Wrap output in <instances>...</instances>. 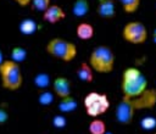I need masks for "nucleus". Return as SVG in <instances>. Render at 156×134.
Instances as JSON below:
<instances>
[{"label":"nucleus","mask_w":156,"mask_h":134,"mask_svg":"<svg viewBox=\"0 0 156 134\" xmlns=\"http://www.w3.org/2000/svg\"><path fill=\"white\" fill-rule=\"evenodd\" d=\"M147 89V79L136 67H127L121 78V91L123 97H135Z\"/></svg>","instance_id":"nucleus-2"},{"label":"nucleus","mask_w":156,"mask_h":134,"mask_svg":"<svg viewBox=\"0 0 156 134\" xmlns=\"http://www.w3.org/2000/svg\"><path fill=\"white\" fill-rule=\"evenodd\" d=\"M0 82L1 86L9 91L18 90L23 84V74L20 63L11 58L4 60L0 65Z\"/></svg>","instance_id":"nucleus-4"},{"label":"nucleus","mask_w":156,"mask_h":134,"mask_svg":"<svg viewBox=\"0 0 156 134\" xmlns=\"http://www.w3.org/2000/svg\"><path fill=\"white\" fill-rule=\"evenodd\" d=\"M96 13L105 19H110L116 15V6L115 0H99Z\"/></svg>","instance_id":"nucleus-10"},{"label":"nucleus","mask_w":156,"mask_h":134,"mask_svg":"<svg viewBox=\"0 0 156 134\" xmlns=\"http://www.w3.org/2000/svg\"><path fill=\"white\" fill-rule=\"evenodd\" d=\"M30 4H32V6H33V9H34L35 11L41 12V13L51 5L50 0H32Z\"/></svg>","instance_id":"nucleus-22"},{"label":"nucleus","mask_w":156,"mask_h":134,"mask_svg":"<svg viewBox=\"0 0 156 134\" xmlns=\"http://www.w3.org/2000/svg\"><path fill=\"white\" fill-rule=\"evenodd\" d=\"M52 125H54L55 128H57V129H63V128L67 125V119H66V117L62 116V115H56V116H54V118H52Z\"/></svg>","instance_id":"nucleus-23"},{"label":"nucleus","mask_w":156,"mask_h":134,"mask_svg":"<svg viewBox=\"0 0 156 134\" xmlns=\"http://www.w3.org/2000/svg\"><path fill=\"white\" fill-rule=\"evenodd\" d=\"M76 74H77L78 79L84 83H91L94 80V71L88 62H82L79 65V67L77 68Z\"/></svg>","instance_id":"nucleus-11"},{"label":"nucleus","mask_w":156,"mask_h":134,"mask_svg":"<svg viewBox=\"0 0 156 134\" xmlns=\"http://www.w3.org/2000/svg\"><path fill=\"white\" fill-rule=\"evenodd\" d=\"M54 97H55L54 91H50V90H48V89H44V90H41V91L39 93V95H38V102H39L40 105H43V106H48V105L52 104Z\"/></svg>","instance_id":"nucleus-20"},{"label":"nucleus","mask_w":156,"mask_h":134,"mask_svg":"<svg viewBox=\"0 0 156 134\" xmlns=\"http://www.w3.org/2000/svg\"><path fill=\"white\" fill-rule=\"evenodd\" d=\"M88 130L90 134H105L106 133V124L102 119L96 117L93 121H90Z\"/></svg>","instance_id":"nucleus-16"},{"label":"nucleus","mask_w":156,"mask_h":134,"mask_svg":"<svg viewBox=\"0 0 156 134\" xmlns=\"http://www.w3.org/2000/svg\"><path fill=\"white\" fill-rule=\"evenodd\" d=\"M89 12V2L88 0H76L72 5V13L76 17H84Z\"/></svg>","instance_id":"nucleus-14"},{"label":"nucleus","mask_w":156,"mask_h":134,"mask_svg":"<svg viewBox=\"0 0 156 134\" xmlns=\"http://www.w3.org/2000/svg\"><path fill=\"white\" fill-rule=\"evenodd\" d=\"M12 1H15V2H16V4H18L20 6L24 7V6L30 5V1H32V0H12Z\"/></svg>","instance_id":"nucleus-25"},{"label":"nucleus","mask_w":156,"mask_h":134,"mask_svg":"<svg viewBox=\"0 0 156 134\" xmlns=\"http://www.w3.org/2000/svg\"><path fill=\"white\" fill-rule=\"evenodd\" d=\"M155 84H156V83H155Z\"/></svg>","instance_id":"nucleus-29"},{"label":"nucleus","mask_w":156,"mask_h":134,"mask_svg":"<svg viewBox=\"0 0 156 134\" xmlns=\"http://www.w3.org/2000/svg\"><path fill=\"white\" fill-rule=\"evenodd\" d=\"M83 105L87 115L89 117L96 118L107 112V110L110 108V100L108 96L104 93L91 91L85 95L83 100Z\"/></svg>","instance_id":"nucleus-6"},{"label":"nucleus","mask_w":156,"mask_h":134,"mask_svg":"<svg viewBox=\"0 0 156 134\" xmlns=\"http://www.w3.org/2000/svg\"><path fill=\"white\" fill-rule=\"evenodd\" d=\"M26 58H27V51H26L24 48H22V46L12 48V50H11V60L12 61H15L17 63H21Z\"/></svg>","instance_id":"nucleus-19"},{"label":"nucleus","mask_w":156,"mask_h":134,"mask_svg":"<svg viewBox=\"0 0 156 134\" xmlns=\"http://www.w3.org/2000/svg\"><path fill=\"white\" fill-rule=\"evenodd\" d=\"M140 125L144 130H152L156 128V118L152 117V116H147V117H144L141 121H140Z\"/></svg>","instance_id":"nucleus-21"},{"label":"nucleus","mask_w":156,"mask_h":134,"mask_svg":"<svg viewBox=\"0 0 156 134\" xmlns=\"http://www.w3.org/2000/svg\"><path fill=\"white\" fill-rule=\"evenodd\" d=\"M7 119H9V113H7V111H6L5 108H1V107H0V124L7 122Z\"/></svg>","instance_id":"nucleus-24"},{"label":"nucleus","mask_w":156,"mask_h":134,"mask_svg":"<svg viewBox=\"0 0 156 134\" xmlns=\"http://www.w3.org/2000/svg\"><path fill=\"white\" fill-rule=\"evenodd\" d=\"M38 30V23L32 18H24L20 23V32L24 35H32Z\"/></svg>","instance_id":"nucleus-15"},{"label":"nucleus","mask_w":156,"mask_h":134,"mask_svg":"<svg viewBox=\"0 0 156 134\" xmlns=\"http://www.w3.org/2000/svg\"><path fill=\"white\" fill-rule=\"evenodd\" d=\"M122 38L133 45L144 44L147 39V29L144 23L139 21H132L124 24L122 29Z\"/></svg>","instance_id":"nucleus-7"},{"label":"nucleus","mask_w":156,"mask_h":134,"mask_svg":"<svg viewBox=\"0 0 156 134\" xmlns=\"http://www.w3.org/2000/svg\"><path fill=\"white\" fill-rule=\"evenodd\" d=\"M34 84H35L39 89L44 90V89L49 88V85L51 84V78H50V76H49L48 73H45V72H39V73H37L35 77H34Z\"/></svg>","instance_id":"nucleus-17"},{"label":"nucleus","mask_w":156,"mask_h":134,"mask_svg":"<svg viewBox=\"0 0 156 134\" xmlns=\"http://www.w3.org/2000/svg\"><path fill=\"white\" fill-rule=\"evenodd\" d=\"M76 35L80 40H89L94 37V27L88 22H82L76 28Z\"/></svg>","instance_id":"nucleus-12"},{"label":"nucleus","mask_w":156,"mask_h":134,"mask_svg":"<svg viewBox=\"0 0 156 134\" xmlns=\"http://www.w3.org/2000/svg\"><path fill=\"white\" fill-rule=\"evenodd\" d=\"M45 50L50 56H52L62 62H71L77 56L76 44L63 39V38H58V37L49 40L45 46Z\"/></svg>","instance_id":"nucleus-5"},{"label":"nucleus","mask_w":156,"mask_h":134,"mask_svg":"<svg viewBox=\"0 0 156 134\" xmlns=\"http://www.w3.org/2000/svg\"><path fill=\"white\" fill-rule=\"evenodd\" d=\"M119 2L126 13H134L139 9L141 0H119Z\"/></svg>","instance_id":"nucleus-18"},{"label":"nucleus","mask_w":156,"mask_h":134,"mask_svg":"<svg viewBox=\"0 0 156 134\" xmlns=\"http://www.w3.org/2000/svg\"><path fill=\"white\" fill-rule=\"evenodd\" d=\"M105 134H113V133H111V132H107V130H106V133H105Z\"/></svg>","instance_id":"nucleus-28"},{"label":"nucleus","mask_w":156,"mask_h":134,"mask_svg":"<svg viewBox=\"0 0 156 134\" xmlns=\"http://www.w3.org/2000/svg\"><path fill=\"white\" fill-rule=\"evenodd\" d=\"M58 111L62 112V113H69V112H73L77 110L78 107V102L77 100L69 95V96H66V97H62L58 102Z\"/></svg>","instance_id":"nucleus-13"},{"label":"nucleus","mask_w":156,"mask_h":134,"mask_svg":"<svg viewBox=\"0 0 156 134\" xmlns=\"http://www.w3.org/2000/svg\"><path fill=\"white\" fill-rule=\"evenodd\" d=\"M88 63L90 65L94 72L107 74L115 68V54L110 46L98 45L91 50L88 58Z\"/></svg>","instance_id":"nucleus-3"},{"label":"nucleus","mask_w":156,"mask_h":134,"mask_svg":"<svg viewBox=\"0 0 156 134\" xmlns=\"http://www.w3.org/2000/svg\"><path fill=\"white\" fill-rule=\"evenodd\" d=\"M151 37H152V41L156 44V28L152 30V35H151Z\"/></svg>","instance_id":"nucleus-26"},{"label":"nucleus","mask_w":156,"mask_h":134,"mask_svg":"<svg viewBox=\"0 0 156 134\" xmlns=\"http://www.w3.org/2000/svg\"><path fill=\"white\" fill-rule=\"evenodd\" d=\"M52 91L56 96H58L60 99L69 96L71 95V80L66 77H56L52 83Z\"/></svg>","instance_id":"nucleus-9"},{"label":"nucleus","mask_w":156,"mask_h":134,"mask_svg":"<svg viewBox=\"0 0 156 134\" xmlns=\"http://www.w3.org/2000/svg\"><path fill=\"white\" fill-rule=\"evenodd\" d=\"M43 18L45 22H48L50 24H56L66 18V12L61 6L54 4V5H50L43 12Z\"/></svg>","instance_id":"nucleus-8"},{"label":"nucleus","mask_w":156,"mask_h":134,"mask_svg":"<svg viewBox=\"0 0 156 134\" xmlns=\"http://www.w3.org/2000/svg\"><path fill=\"white\" fill-rule=\"evenodd\" d=\"M2 61H4V55H2V52H1V50H0V65H1Z\"/></svg>","instance_id":"nucleus-27"},{"label":"nucleus","mask_w":156,"mask_h":134,"mask_svg":"<svg viewBox=\"0 0 156 134\" xmlns=\"http://www.w3.org/2000/svg\"><path fill=\"white\" fill-rule=\"evenodd\" d=\"M155 134H156V133H155Z\"/></svg>","instance_id":"nucleus-30"},{"label":"nucleus","mask_w":156,"mask_h":134,"mask_svg":"<svg viewBox=\"0 0 156 134\" xmlns=\"http://www.w3.org/2000/svg\"><path fill=\"white\" fill-rule=\"evenodd\" d=\"M156 106V88H147L135 97H123L115 108L116 121L121 124H130L138 111L151 110Z\"/></svg>","instance_id":"nucleus-1"}]
</instances>
